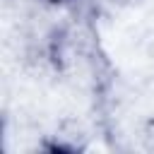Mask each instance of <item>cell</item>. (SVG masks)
<instances>
[{
  "label": "cell",
  "mask_w": 154,
  "mask_h": 154,
  "mask_svg": "<svg viewBox=\"0 0 154 154\" xmlns=\"http://www.w3.org/2000/svg\"><path fill=\"white\" fill-rule=\"evenodd\" d=\"M51 2H63V0H51Z\"/></svg>",
  "instance_id": "1"
}]
</instances>
